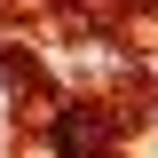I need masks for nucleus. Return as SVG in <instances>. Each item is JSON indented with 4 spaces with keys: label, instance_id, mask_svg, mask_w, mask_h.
<instances>
[{
    "label": "nucleus",
    "instance_id": "obj_1",
    "mask_svg": "<svg viewBox=\"0 0 158 158\" xmlns=\"http://www.w3.org/2000/svg\"><path fill=\"white\" fill-rule=\"evenodd\" d=\"M48 142H56V158H103L111 127H103V111H87V103H63L56 127H48Z\"/></svg>",
    "mask_w": 158,
    "mask_h": 158
}]
</instances>
